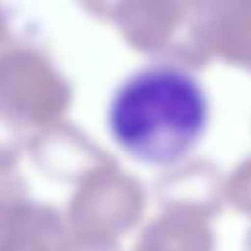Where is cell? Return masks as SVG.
I'll return each mask as SVG.
<instances>
[{
  "label": "cell",
  "mask_w": 251,
  "mask_h": 251,
  "mask_svg": "<svg viewBox=\"0 0 251 251\" xmlns=\"http://www.w3.org/2000/svg\"><path fill=\"white\" fill-rule=\"evenodd\" d=\"M208 124L210 100L202 82L171 63L131 73L108 106L114 141L145 165H176L196 149Z\"/></svg>",
  "instance_id": "obj_1"
}]
</instances>
